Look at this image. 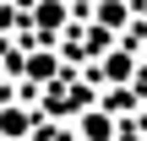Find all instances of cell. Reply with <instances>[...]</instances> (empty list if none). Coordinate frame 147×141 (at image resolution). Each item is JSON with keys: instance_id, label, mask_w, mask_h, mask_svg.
Returning a JSON list of instances; mask_svg holds the SVG:
<instances>
[{"instance_id": "obj_1", "label": "cell", "mask_w": 147, "mask_h": 141, "mask_svg": "<svg viewBox=\"0 0 147 141\" xmlns=\"http://www.w3.org/2000/svg\"><path fill=\"white\" fill-rule=\"evenodd\" d=\"M87 22H93L98 33H109V38H125V33L136 27V5H131V0H93Z\"/></svg>"}, {"instance_id": "obj_3", "label": "cell", "mask_w": 147, "mask_h": 141, "mask_svg": "<svg viewBox=\"0 0 147 141\" xmlns=\"http://www.w3.org/2000/svg\"><path fill=\"white\" fill-rule=\"evenodd\" d=\"M0 5H5V0H0Z\"/></svg>"}, {"instance_id": "obj_2", "label": "cell", "mask_w": 147, "mask_h": 141, "mask_svg": "<svg viewBox=\"0 0 147 141\" xmlns=\"http://www.w3.org/2000/svg\"><path fill=\"white\" fill-rule=\"evenodd\" d=\"M33 130H38V109L5 98L0 103V141H33Z\"/></svg>"}]
</instances>
